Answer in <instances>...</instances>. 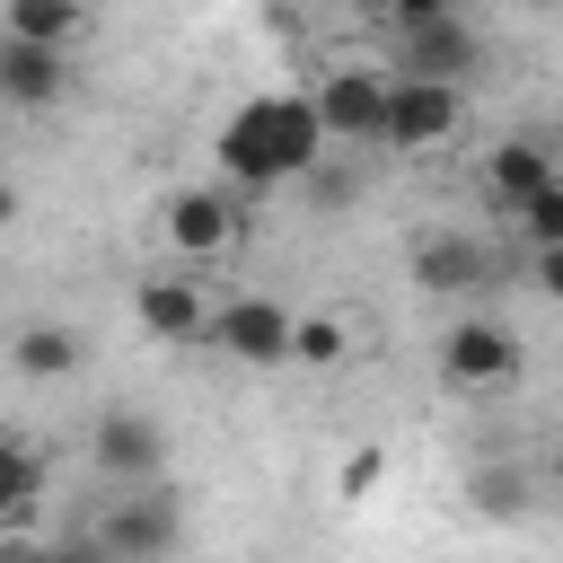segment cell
Masks as SVG:
<instances>
[{"label": "cell", "mask_w": 563, "mask_h": 563, "mask_svg": "<svg viewBox=\"0 0 563 563\" xmlns=\"http://www.w3.org/2000/svg\"><path fill=\"white\" fill-rule=\"evenodd\" d=\"M88 537H97V554H106V563H167V554H176V537H185V510H176V493H167V484H141V493H123Z\"/></svg>", "instance_id": "cell-3"}, {"label": "cell", "mask_w": 563, "mask_h": 563, "mask_svg": "<svg viewBox=\"0 0 563 563\" xmlns=\"http://www.w3.org/2000/svg\"><path fill=\"white\" fill-rule=\"evenodd\" d=\"M0 563H44V545L35 537H0Z\"/></svg>", "instance_id": "cell-22"}, {"label": "cell", "mask_w": 563, "mask_h": 563, "mask_svg": "<svg viewBox=\"0 0 563 563\" xmlns=\"http://www.w3.org/2000/svg\"><path fill=\"white\" fill-rule=\"evenodd\" d=\"M62 88H70V53L9 44V35H0V106H53Z\"/></svg>", "instance_id": "cell-9"}, {"label": "cell", "mask_w": 563, "mask_h": 563, "mask_svg": "<svg viewBox=\"0 0 563 563\" xmlns=\"http://www.w3.org/2000/svg\"><path fill=\"white\" fill-rule=\"evenodd\" d=\"M484 273H493V264H484L475 238H422V246H413V282L440 290V299H449V290H475Z\"/></svg>", "instance_id": "cell-13"}, {"label": "cell", "mask_w": 563, "mask_h": 563, "mask_svg": "<svg viewBox=\"0 0 563 563\" xmlns=\"http://www.w3.org/2000/svg\"><path fill=\"white\" fill-rule=\"evenodd\" d=\"M519 229H528V246H537V255H554V246H563V176H554V185H537V194L519 202Z\"/></svg>", "instance_id": "cell-17"}, {"label": "cell", "mask_w": 563, "mask_h": 563, "mask_svg": "<svg viewBox=\"0 0 563 563\" xmlns=\"http://www.w3.org/2000/svg\"><path fill=\"white\" fill-rule=\"evenodd\" d=\"M0 220H18V194H9V185H0Z\"/></svg>", "instance_id": "cell-23"}, {"label": "cell", "mask_w": 563, "mask_h": 563, "mask_svg": "<svg viewBox=\"0 0 563 563\" xmlns=\"http://www.w3.org/2000/svg\"><path fill=\"white\" fill-rule=\"evenodd\" d=\"M475 510L519 519V510H528V475H519V466H484V475H475Z\"/></svg>", "instance_id": "cell-19"}, {"label": "cell", "mask_w": 563, "mask_h": 563, "mask_svg": "<svg viewBox=\"0 0 563 563\" xmlns=\"http://www.w3.org/2000/svg\"><path fill=\"white\" fill-rule=\"evenodd\" d=\"M97 466L123 484V493H141V484H158L167 475V431L150 422V413H97Z\"/></svg>", "instance_id": "cell-7"}, {"label": "cell", "mask_w": 563, "mask_h": 563, "mask_svg": "<svg viewBox=\"0 0 563 563\" xmlns=\"http://www.w3.org/2000/svg\"><path fill=\"white\" fill-rule=\"evenodd\" d=\"M378 97H387L378 70H325L317 97H308V114H317L325 141H378Z\"/></svg>", "instance_id": "cell-8"}, {"label": "cell", "mask_w": 563, "mask_h": 563, "mask_svg": "<svg viewBox=\"0 0 563 563\" xmlns=\"http://www.w3.org/2000/svg\"><path fill=\"white\" fill-rule=\"evenodd\" d=\"M325 158V132L308 114V97H255L220 123V167L238 185H282V176H308Z\"/></svg>", "instance_id": "cell-1"}, {"label": "cell", "mask_w": 563, "mask_h": 563, "mask_svg": "<svg viewBox=\"0 0 563 563\" xmlns=\"http://www.w3.org/2000/svg\"><path fill=\"white\" fill-rule=\"evenodd\" d=\"M440 369H449V387H510L519 378V334L493 325V317H457L449 343H440Z\"/></svg>", "instance_id": "cell-6"}, {"label": "cell", "mask_w": 563, "mask_h": 563, "mask_svg": "<svg viewBox=\"0 0 563 563\" xmlns=\"http://www.w3.org/2000/svg\"><path fill=\"white\" fill-rule=\"evenodd\" d=\"M537 185H554V158H545V141H501V150H493V167H484V194L519 211Z\"/></svg>", "instance_id": "cell-14"}, {"label": "cell", "mask_w": 563, "mask_h": 563, "mask_svg": "<svg viewBox=\"0 0 563 563\" xmlns=\"http://www.w3.org/2000/svg\"><path fill=\"white\" fill-rule=\"evenodd\" d=\"M79 352H88V343H79L70 325H26V334L9 343V361H18L26 378H70V369H79Z\"/></svg>", "instance_id": "cell-15"}, {"label": "cell", "mask_w": 563, "mask_h": 563, "mask_svg": "<svg viewBox=\"0 0 563 563\" xmlns=\"http://www.w3.org/2000/svg\"><path fill=\"white\" fill-rule=\"evenodd\" d=\"M369 484H378V449H361V457L343 466V493H369Z\"/></svg>", "instance_id": "cell-21"}, {"label": "cell", "mask_w": 563, "mask_h": 563, "mask_svg": "<svg viewBox=\"0 0 563 563\" xmlns=\"http://www.w3.org/2000/svg\"><path fill=\"white\" fill-rule=\"evenodd\" d=\"M167 238H176L185 255H220V246L238 238V202H229V194H211V185H194V194H176V202H167Z\"/></svg>", "instance_id": "cell-10"}, {"label": "cell", "mask_w": 563, "mask_h": 563, "mask_svg": "<svg viewBox=\"0 0 563 563\" xmlns=\"http://www.w3.org/2000/svg\"><path fill=\"white\" fill-rule=\"evenodd\" d=\"M44 563H106V554H97V537H62V545H44Z\"/></svg>", "instance_id": "cell-20"}, {"label": "cell", "mask_w": 563, "mask_h": 563, "mask_svg": "<svg viewBox=\"0 0 563 563\" xmlns=\"http://www.w3.org/2000/svg\"><path fill=\"white\" fill-rule=\"evenodd\" d=\"M35 493H44V457L26 440H0V519H26Z\"/></svg>", "instance_id": "cell-16"}, {"label": "cell", "mask_w": 563, "mask_h": 563, "mask_svg": "<svg viewBox=\"0 0 563 563\" xmlns=\"http://www.w3.org/2000/svg\"><path fill=\"white\" fill-rule=\"evenodd\" d=\"M79 26H88V9H79V0H9V18H0V35H9V44H44V53H70V44H79Z\"/></svg>", "instance_id": "cell-12"}, {"label": "cell", "mask_w": 563, "mask_h": 563, "mask_svg": "<svg viewBox=\"0 0 563 563\" xmlns=\"http://www.w3.org/2000/svg\"><path fill=\"white\" fill-rule=\"evenodd\" d=\"M457 114H466L457 88H440V79H387V97H378V141H387V150H440V141L457 132Z\"/></svg>", "instance_id": "cell-4"}, {"label": "cell", "mask_w": 563, "mask_h": 563, "mask_svg": "<svg viewBox=\"0 0 563 563\" xmlns=\"http://www.w3.org/2000/svg\"><path fill=\"white\" fill-rule=\"evenodd\" d=\"M290 361L299 369H334L343 361V325L334 317H290Z\"/></svg>", "instance_id": "cell-18"}, {"label": "cell", "mask_w": 563, "mask_h": 563, "mask_svg": "<svg viewBox=\"0 0 563 563\" xmlns=\"http://www.w3.org/2000/svg\"><path fill=\"white\" fill-rule=\"evenodd\" d=\"M202 334H211L229 361H246V369H282V361H290V308H282V299H229V308L202 317Z\"/></svg>", "instance_id": "cell-5"}, {"label": "cell", "mask_w": 563, "mask_h": 563, "mask_svg": "<svg viewBox=\"0 0 563 563\" xmlns=\"http://www.w3.org/2000/svg\"><path fill=\"white\" fill-rule=\"evenodd\" d=\"M132 317H141L158 343H194L211 308H202V290H194V282H141V290H132Z\"/></svg>", "instance_id": "cell-11"}, {"label": "cell", "mask_w": 563, "mask_h": 563, "mask_svg": "<svg viewBox=\"0 0 563 563\" xmlns=\"http://www.w3.org/2000/svg\"><path fill=\"white\" fill-rule=\"evenodd\" d=\"M396 44H405V79L457 88V79L475 70V26H466L449 0H405V9H396Z\"/></svg>", "instance_id": "cell-2"}]
</instances>
